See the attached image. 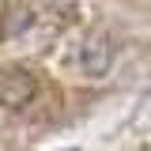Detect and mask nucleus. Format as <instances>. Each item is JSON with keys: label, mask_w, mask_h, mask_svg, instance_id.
I'll return each instance as SVG.
<instances>
[{"label": "nucleus", "mask_w": 151, "mask_h": 151, "mask_svg": "<svg viewBox=\"0 0 151 151\" xmlns=\"http://www.w3.org/2000/svg\"><path fill=\"white\" fill-rule=\"evenodd\" d=\"M113 57H117L113 38L106 34V30H91V34L83 38L79 53H76V64H79V72L87 76V79H102V76L110 72Z\"/></svg>", "instance_id": "obj_1"}, {"label": "nucleus", "mask_w": 151, "mask_h": 151, "mask_svg": "<svg viewBox=\"0 0 151 151\" xmlns=\"http://www.w3.org/2000/svg\"><path fill=\"white\" fill-rule=\"evenodd\" d=\"M38 94V79L30 68H19V64H4L0 68V106L8 110H23L30 106Z\"/></svg>", "instance_id": "obj_2"}, {"label": "nucleus", "mask_w": 151, "mask_h": 151, "mask_svg": "<svg viewBox=\"0 0 151 151\" xmlns=\"http://www.w3.org/2000/svg\"><path fill=\"white\" fill-rule=\"evenodd\" d=\"M30 27H34V12H30V8H12V12L4 15L0 38H8V42H12V38H19L23 30H30Z\"/></svg>", "instance_id": "obj_3"}]
</instances>
